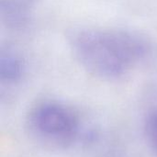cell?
I'll return each mask as SVG.
<instances>
[{"mask_svg":"<svg viewBox=\"0 0 157 157\" xmlns=\"http://www.w3.org/2000/svg\"><path fill=\"white\" fill-rule=\"evenodd\" d=\"M144 131L149 147L157 156V106L150 109L146 114Z\"/></svg>","mask_w":157,"mask_h":157,"instance_id":"cell-5","label":"cell"},{"mask_svg":"<svg viewBox=\"0 0 157 157\" xmlns=\"http://www.w3.org/2000/svg\"><path fill=\"white\" fill-rule=\"evenodd\" d=\"M29 136L50 149H66L82 136V121L77 111L56 100H43L32 106L26 117Z\"/></svg>","mask_w":157,"mask_h":157,"instance_id":"cell-2","label":"cell"},{"mask_svg":"<svg viewBox=\"0 0 157 157\" xmlns=\"http://www.w3.org/2000/svg\"><path fill=\"white\" fill-rule=\"evenodd\" d=\"M34 0H0L2 23L10 29H22L30 21Z\"/></svg>","mask_w":157,"mask_h":157,"instance_id":"cell-3","label":"cell"},{"mask_svg":"<svg viewBox=\"0 0 157 157\" xmlns=\"http://www.w3.org/2000/svg\"><path fill=\"white\" fill-rule=\"evenodd\" d=\"M69 45L84 69L104 79L122 77L152 52V44L144 34L123 29L75 30Z\"/></svg>","mask_w":157,"mask_h":157,"instance_id":"cell-1","label":"cell"},{"mask_svg":"<svg viewBox=\"0 0 157 157\" xmlns=\"http://www.w3.org/2000/svg\"><path fill=\"white\" fill-rule=\"evenodd\" d=\"M26 65L20 54L10 47L0 52V81L2 86L17 85L25 75Z\"/></svg>","mask_w":157,"mask_h":157,"instance_id":"cell-4","label":"cell"}]
</instances>
